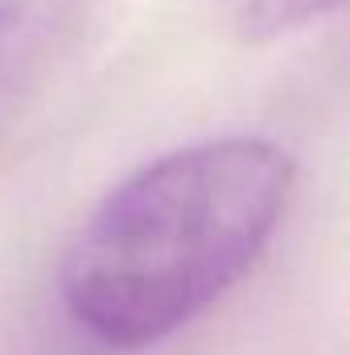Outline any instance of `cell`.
<instances>
[{"instance_id":"obj_1","label":"cell","mask_w":350,"mask_h":355,"mask_svg":"<svg viewBox=\"0 0 350 355\" xmlns=\"http://www.w3.org/2000/svg\"><path fill=\"white\" fill-rule=\"evenodd\" d=\"M297 166L268 137H210L120 178L75 232L58 297L107 352H145L206 314L276 236Z\"/></svg>"},{"instance_id":"obj_2","label":"cell","mask_w":350,"mask_h":355,"mask_svg":"<svg viewBox=\"0 0 350 355\" xmlns=\"http://www.w3.org/2000/svg\"><path fill=\"white\" fill-rule=\"evenodd\" d=\"M46 54V17L33 0H0V137L17 120Z\"/></svg>"},{"instance_id":"obj_3","label":"cell","mask_w":350,"mask_h":355,"mask_svg":"<svg viewBox=\"0 0 350 355\" xmlns=\"http://www.w3.org/2000/svg\"><path fill=\"white\" fill-rule=\"evenodd\" d=\"M342 0H243L239 17L252 37H280L288 29H301L326 12H334Z\"/></svg>"}]
</instances>
